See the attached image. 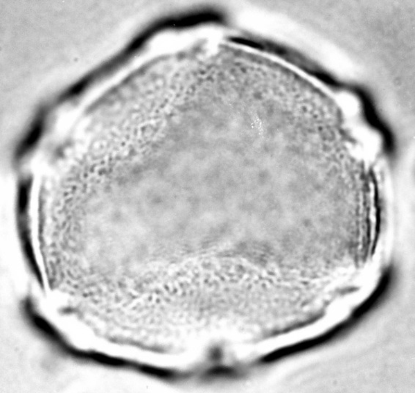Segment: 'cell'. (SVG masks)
<instances>
[{"label": "cell", "instance_id": "cell-4", "mask_svg": "<svg viewBox=\"0 0 415 393\" xmlns=\"http://www.w3.org/2000/svg\"><path fill=\"white\" fill-rule=\"evenodd\" d=\"M391 272H388L384 275L379 287L377 288L373 294L354 313V320H359L364 315L369 313L371 308L376 305V303L380 300L383 295H385L389 285L391 284Z\"/></svg>", "mask_w": 415, "mask_h": 393}, {"label": "cell", "instance_id": "cell-1", "mask_svg": "<svg viewBox=\"0 0 415 393\" xmlns=\"http://www.w3.org/2000/svg\"><path fill=\"white\" fill-rule=\"evenodd\" d=\"M349 326L350 321L344 322L335 326L332 329V331L319 337L310 339L308 340L301 342V343L276 350L268 354L267 356L264 357L262 361L266 363L275 362L285 357L290 356V355L309 350L310 349L324 344L325 343H328V342L335 338V337L346 331Z\"/></svg>", "mask_w": 415, "mask_h": 393}, {"label": "cell", "instance_id": "cell-3", "mask_svg": "<svg viewBox=\"0 0 415 393\" xmlns=\"http://www.w3.org/2000/svg\"><path fill=\"white\" fill-rule=\"evenodd\" d=\"M43 115L44 114L42 113L36 118L31 126V129L19 145L17 151V156L18 157H21L27 155L35 146L37 143L39 142L44 128V118Z\"/></svg>", "mask_w": 415, "mask_h": 393}, {"label": "cell", "instance_id": "cell-2", "mask_svg": "<svg viewBox=\"0 0 415 393\" xmlns=\"http://www.w3.org/2000/svg\"><path fill=\"white\" fill-rule=\"evenodd\" d=\"M361 98L363 105L364 116H366L368 122L378 130L385 138V147L387 150L392 152L394 148V139L391 132L377 115L376 110L373 105L372 100L369 94L362 89H357L355 91Z\"/></svg>", "mask_w": 415, "mask_h": 393}]
</instances>
